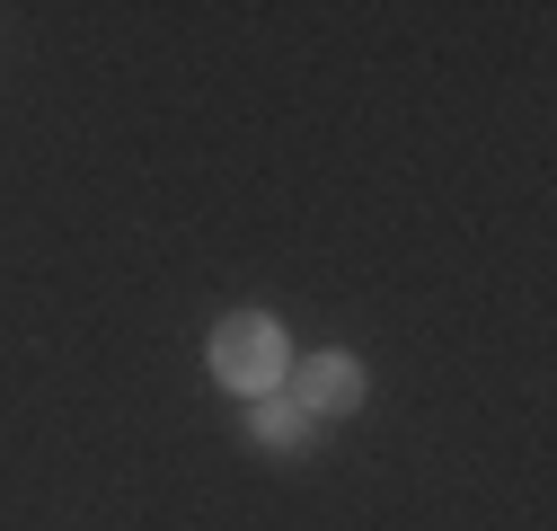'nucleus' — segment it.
<instances>
[{
  "instance_id": "nucleus-1",
  "label": "nucleus",
  "mask_w": 557,
  "mask_h": 531,
  "mask_svg": "<svg viewBox=\"0 0 557 531\" xmlns=\"http://www.w3.org/2000/svg\"><path fill=\"white\" fill-rule=\"evenodd\" d=\"M203 363H213V381L239 390V398H274L284 372H293V346H284V328L265 310H231L213 337H203Z\"/></svg>"
},
{
  "instance_id": "nucleus-2",
  "label": "nucleus",
  "mask_w": 557,
  "mask_h": 531,
  "mask_svg": "<svg viewBox=\"0 0 557 531\" xmlns=\"http://www.w3.org/2000/svg\"><path fill=\"white\" fill-rule=\"evenodd\" d=\"M284 390H293V408H301L310 425H327V417H355L363 398H372V372L345 355V346H319V355H301V363L284 372Z\"/></svg>"
},
{
  "instance_id": "nucleus-3",
  "label": "nucleus",
  "mask_w": 557,
  "mask_h": 531,
  "mask_svg": "<svg viewBox=\"0 0 557 531\" xmlns=\"http://www.w3.org/2000/svg\"><path fill=\"white\" fill-rule=\"evenodd\" d=\"M310 434H319V425L293 408V390L248 398V443H257V452H293V460H301V452H310Z\"/></svg>"
}]
</instances>
